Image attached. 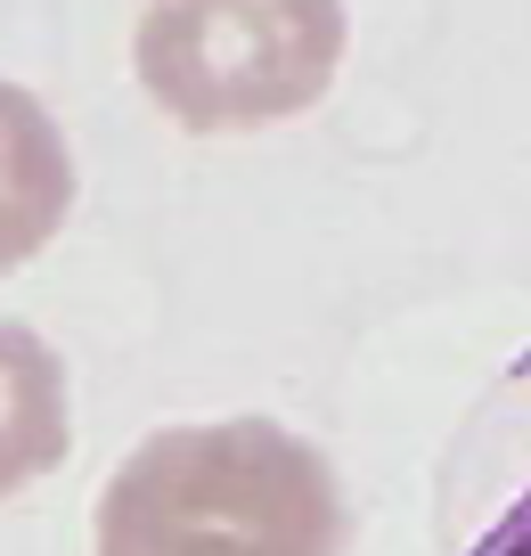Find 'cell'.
<instances>
[{
    "label": "cell",
    "mask_w": 531,
    "mask_h": 556,
    "mask_svg": "<svg viewBox=\"0 0 531 556\" xmlns=\"http://www.w3.org/2000/svg\"><path fill=\"white\" fill-rule=\"evenodd\" d=\"M74 205V156L34 90L0 83V270L34 262Z\"/></svg>",
    "instance_id": "obj_3"
},
{
    "label": "cell",
    "mask_w": 531,
    "mask_h": 556,
    "mask_svg": "<svg viewBox=\"0 0 531 556\" xmlns=\"http://www.w3.org/2000/svg\"><path fill=\"white\" fill-rule=\"evenodd\" d=\"M66 368L25 319H0V500L66 458Z\"/></svg>",
    "instance_id": "obj_4"
},
{
    "label": "cell",
    "mask_w": 531,
    "mask_h": 556,
    "mask_svg": "<svg viewBox=\"0 0 531 556\" xmlns=\"http://www.w3.org/2000/svg\"><path fill=\"white\" fill-rule=\"evenodd\" d=\"M336 467L270 417L148 434L99 491V556H343Z\"/></svg>",
    "instance_id": "obj_1"
},
{
    "label": "cell",
    "mask_w": 531,
    "mask_h": 556,
    "mask_svg": "<svg viewBox=\"0 0 531 556\" xmlns=\"http://www.w3.org/2000/svg\"><path fill=\"white\" fill-rule=\"evenodd\" d=\"M131 58L172 123L262 131L336 83L343 0H148Z\"/></svg>",
    "instance_id": "obj_2"
}]
</instances>
